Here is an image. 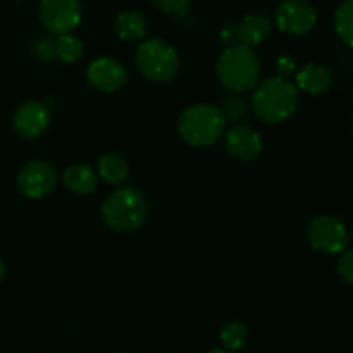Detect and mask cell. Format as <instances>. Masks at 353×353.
<instances>
[{"mask_svg": "<svg viewBox=\"0 0 353 353\" xmlns=\"http://www.w3.org/2000/svg\"><path fill=\"white\" fill-rule=\"evenodd\" d=\"M65 188L74 195H90L99 186V176L90 165L74 164L62 174Z\"/></svg>", "mask_w": 353, "mask_h": 353, "instance_id": "cell-16", "label": "cell"}, {"mask_svg": "<svg viewBox=\"0 0 353 353\" xmlns=\"http://www.w3.org/2000/svg\"><path fill=\"white\" fill-rule=\"evenodd\" d=\"M226 121L219 107L212 103H193L183 109L178 119V133L196 148L212 147L224 133Z\"/></svg>", "mask_w": 353, "mask_h": 353, "instance_id": "cell-4", "label": "cell"}, {"mask_svg": "<svg viewBox=\"0 0 353 353\" xmlns=\"http://www.w3.org/2000/svg\"><path fill=\"white\" fill-rule=\"evenodd\" d=\"M114 28H116L117 37L124 41H143L148 31V24L143 14L133 9L117 14Z\"/></svg>", "mask_w": 353, "mask_h": 353, "instance_id": "cell-15", "label": "cell"}, {"mask_svg": "<svg viewBox=\"0 0 353 353\" xmlns=\"http://www.w3.org/2000/svg\"><path fill=\"white\" fill-rule=\"evenodd\" d=\"M34 52H37V55L41 59V61H45V62L52 61V59H55L54 41L47 37L38 38L37 43H34Z\"/></svg>", "mask_w": 353, "mask_h": 353, "instance_id": "cell-24", "label": "cell"}, {"mask_svg": "<svg viewBox=\"0 0 353 353\" xmlns=\"http://www.w3.org/2000/svg\"><path fill=\"white\" fill-rule=\"evenodd\" d=\"M279 31L292 37L309 34L317 24V10L307 0H283L274 12Z\"/></svg>", "mask_w": 353, "mask_h": 353, "instance_id": "cell-8", "label": "cell"}, {"mask_svg": "<svg viewBox=\"0 0 353 353\" xmlns=\"http://www.w3.org/2000/svg\"><path fill=\"white\" fill-rule=\"evenodd\" d=\"M3 276H6V265H3L2 259H0V281L3 279Z\"/></svg>", "mask_w": 353, "mask_h": 353, "instance_id": "cell-27", "label": "cell"}, {"mask_svg": "<svg viewBox=\"0 0 353 353\" xmlns=\"http://www.w3.org/2000/svg\"><path fill=\"white\" fill-rule=\"evenodd\" d=\"M88 83L95 90L103 93H114L123 88L128 81V71L114 57H99L90 62L86 71Z\"/></svg>", "mask_w": 353, "mask_h": 353, "instance_id": "cell-12", "label": "cell"}, {"mask_svg": "<svg viewBox=\"0 0 353 353\" xmlns=\"http://www.w3.org/2000/svg\"><path fill=\"white\" fill-rule=\"evenodd\" d=\"M334 30L345 45L353 48V0H345L334 12Z\"/></svg>", "mask_w": 353, "mask_h": 353, "instance_id": "cell-19", "label": "cell"}, {"mask_svg": "<svg viewBox=\"0 0 353 353\" xmlns=\"http://www.w3.org/2000/svg\"><path fill=\"white\" fill-rule=\"evenodd\" d=\"M97 176H100L109 185H123L130 176V165L121 154L107 152L100 155L97 162Z\"/></svg>", "mask_w": 353, "mask_h": 353, "instance_id": "cell-17", "label": "cell"}, {"mask_svg": "<svg viewBox=\"0 0 353 353\" xmlns=\"http://www.w3.org/2000/svg\"><path fill=\"white\" fill-rule=\"evenodd\" d=\"M299 107V88L295 83L283 78H268L259 83L252 95L255 116L268 124L290 119Z\"/></svg>", "mask_w": 353, "mask_h": 353, "instance_id": "cell-1", "label": "cell"}, {"mask_svg": "<svg viewBox=\"0 0 353 353\" xmlns=\"http://www.w3.org/2000/svg\"><path fill=\"white\" fill-rule=\"evenodd\" d=\"M219 110L226 123L231 121V123L238 124L245 116H247L248 103L247 100H245L243 97L238 95V93L236 95H228L226 99L223 100V103H221Z\"/></svg>", "mask_w": 353, "mask_h": 353, "instance_id": "cell-21", "label": "cell"}, {"mask_svg": "<svg viewBox=\"0 0 353 353\" xmlns=\"http://www.w3.org/2000/svg\"><path fill=\"white\" fill-rule=\"evenodd\" d=\"M224 147H226L228 154L231 157L238 159V161L250 162L255 161L259 155L262 154L264 148V141L259 131L248 124L238 123L233 124L230 130L224 134Z\"/></svg>", "mask_w": 353, "mask_h": 353, "instance_id": "cell-10", "label": "cell"}, {"mask_svg": "<svg viewBox=\"0 0 353 353\" xmlns=\"http://www.w3.org/2000/svg\"><path fill=\"white\" fill-rule=\"evenodd\" d=\"M336 272L340 279L353 286V248H345L336 262Z\"/></svg>", "mask_w": 353, "mask_h": 353, "instance_id": "cell-22", "label": "cell"}, {"mask_svg": "<svg viewBox=\"0 0 353 353\" xmlns=\"http://www.w3.org/2000/svg\"><path fill=\"white\" fill-rule=\"evenodd\" d=\"M276 68H278V78L290 79V76L296 71V62L290 55H281L276 62Z\"/></svg>", "mask_w": 353, "mask_h": 353, "instance_id": "cell-26", "label": "cell"}, {"mask_svg": "<svg viewBox=\"0 0 353 353\" xmlns=\"http://www.w3.org/2000/svg\"><path fill=\"white\" fill-rule=\"evenodd\" d=\"M217 79L233 93H243L255 88L261 76V61L252 48L243 45L224 48L216 62Z\"/></svg>", "mask_w": 353, "mask_h": 353, "instance_id": "cell-3", "label": "cell"}, {"mask_svg": "<svg viewBox=\"0 0 353 353\" xmlns=\"http://www.w3.org/2000/svg\"><path fill=\"white\" fill-rule=\"evenodd\" d=\"M207 353H230V352L224 350V348H212V350H209Z\"/></svg>", "mask_w": 353, "mask_h": 353, "instance_id": "cell-28", "label": "cell"}, {"mask_svg": "<svg viewBox=\"0 0 353 353\" xmlns=\"http://www.w3.org/2000/svg\"><path fill=\"white\" fill-rule=\"evenodd\" d=\"M12 126L19 137L34 140L41 137L50 126V110L43 102H38V100L21 103L14 112Z\"/></svg>", "mask_w": 353, "mask_h": 353, "instance_id": "cell-11", "label": "cell"}, {"mask_svg": "<svg viewBox=\"0 0 353 353\" xmlns=\"http://www.w3.org/2000/svg\"><path fill=\"white\" fill-rule=\"evenodd\" d=\"M83 41L81 38L76 34L68 33L57 37L54 41V54L59 61L65 62V64H72V62L79 61L83 57Z\"/></svg>", "mask_w": 353, "mask_h": 353, "instance_id": "cell-18", "label": "cell"}, {"mask_svg": "<svg viewBox=\"0 0 353 353\" xmlns=\"http://www.w3.org/2000/svg\"><path fill=\"white\" fill-rule=\"evenodd\" d=\"M38 17L48 33L61 37L72 33L83 17L79 0H40Z\"/></svg>", "mask_w": 353, "mask_h": 353, "instance_id": "cell-7", "label": "cell"}, {"mask_svg": "<svg viewBox=\"0 0 353 353\" xmlns=\"http://www.w3.org/2000/svg\"><path fill=\"white\" fill-rule=\"evenodd\" d=\"M238 43L243 47L254 48L264 43L272 30V19L265 12L247 14L240 23L236 24Z\"/></svg>", "mask_w": 353, "mask_h": 353, "instance_id": "cell-13", "label": "cell"}, {"mask_svg": "<svg viewBox=\"0 0 353 353\" xmlns=\"http://www.w3.org/2000/svg\"><path fill=\"white\" fill-rule=\"evenodd\" d=\"M352 238H353V228H352Z\"/></svg>", "mask_w": 353, "mask_h": 353, "instance_id": "cell-30", "label": "cell"}, {"mask_svg": "<svg viewBox=\"0 0 353 353\" xmlns=\"http://www.w3.org/2000/svg\"><path fill=\"white\" fill-rule=\"evenodd\" d=\"M150 2L154 3L155 9L165 14H172V16L185 14L190 7V0H150Z\"/></svg>", "mask_w": 353, "mask_h": 353, "instance_id": "cell-23", "label": "cell"}, {"mask_svg": "<svg viewBox=\"0 0 353 353\" xmlns=\"http://www.w3.org/2000/svg\"><path fill=\"white\" fill-rule=\"evenodd\" d=\"M307 240L314 250L324 255H338L348 248L350 233L338 217L321 214L310 219L307 226Z\"/></svg>", "mask_w": 353, "mask_h": 353, "instance_id": "cell-6", "label": "cell"}, {"mask_svg": "<svg viewBox=\"0 0 353 353\" xmlns=\"http://www.w3.org/2000/svg\"><path fill=\"white\" fill-rule=\"evenodd\" d=\"M295 86L309 95H323L333 86V72L327 65L309 62L296 72Z\"/></svg>", "mask_w": 353, "mask_h": 353, "instance_id": "cell-14", "label": "cell"}, {"mask_svg": "<svg viewBox=\"0 0 353 353\" xmlns=\"http://www.w3.org/2000/svg\"><path fill=\"white\" fill-rule=\"evenodd\" d=\"M134 65L148 81L168 83L178 74L179 55L176 48L162 38H148L138 45Z\"/></svg>", "mask_w": 353, "mask_h": 353, "instance_id": "cell-5", "label": "cell"}, {"mask_svg": "<svg viewBox=\"0 0 353 353\" xmlns=\"http://www.w3.org/2000/svg\"><path fill=\"white\" fill-rule=\"evenodd\" d=\"M102 219L117 233H133L148 219V200L143 193L131 186L116 190L102 203Z\"/></svg>", "mask_w": 353, "mask_h": 353, "instance_id": "cell-2", "label": "cell"}, {"mask_svg": "<svg viewBox=\"0 0 353 353\" xmlns=\"http://www.w3.org/2000/svg\"><path fill=\"white\" fill-rule=\"evenodd\" d=\"M248 330L243 323L240 321H231L221 331V343H223L224 350L236 352L241 350L247 343Z\"/></svg>", "mask_w": 353, "mask_h": 353, "instance_id": "cell-20", "label": "cell"}, {"mask_svg": "<svg viewBox=\"0 0 353 353\" xmlns=\"http://www.w3.org/2000/svg\"><path fill=\"white\" fill-rule=\"evenodd\" d=\"M350 126H352V133H353V116H352V123H350Z\"/></svg>", "mask_w": 353, "mask_h": 353, "instance_id": "cell-29", "label": "cell"}, {"mask_svg": "<svg viewBox=\"0 0 353 353\" xmlns=\"http://www.w3.org/2000/svg\"><path fill=\"white\" fill-rule=\"evenodd\" d=\"M57 171L47 161H31L17 174V188L28 199H43L57 185Z\"/></svg>", "mask_w": 353, "mask_h": 353, "instance_id": "cell-9", "label": "cell"}, {"mask_svg": "<svg viewBox=\"0 0 353 353\" xmlns=\"http://www.w3.org/2000/svg\"><path fill=\"white\" fill-rule=\"evenodd\" d=\"M219 40L221 43L224 45L226 48L234 47V45H240L238 43V30H236V24L234 23H226L219 31Z\"/></svg>", "mask_w": 353, "mask_h": 353, "instance_id": "cell-25", "label": "cell"}]
</instances>
